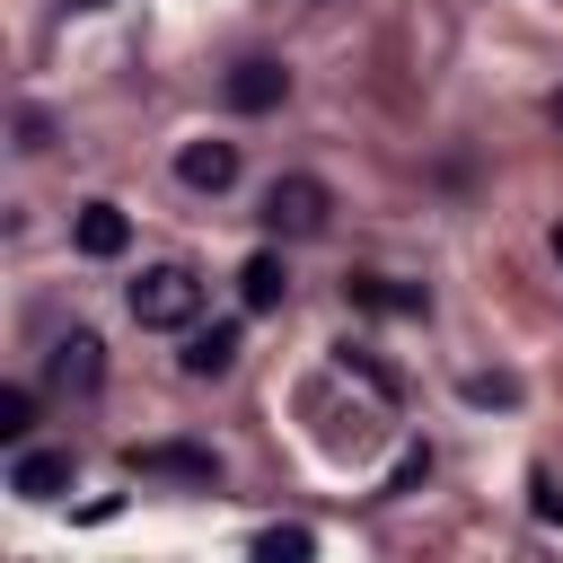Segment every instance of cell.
<instances>
[{
    "mask_svg": "<svg viewBox=\"0 0 563 563\" xmlns=\"http://www.w3.org/2000/svg\"><path fill=\"white\" fill-rule=\"evenodd\" d=\"M202 317V282L185 273V264H150L141 282H132V325H150V334H185Z\"/></svg>",
    "mask_w": 563,
    "mask_h": 563,
    "instance_id": "6da1fadb",
    "label": "cell"
},
{
    "mask_svg": "<svg viewBox=\"0 0 563 563\" xmlns=\"http://www.w3.org/2000/svg\"><path fill=\"white\" fill-rule=\"evenodd\" d=\"M325 211H334V194L317 185V176H273L264 185V238H317L325 229Z\"/></svg>",
    "mask_w": 563,
    "mask_h": 563,
    "instance_id": "7a4b0ae2",
    "label": "cell"
},
{
    "mask_svg": "<svg viewBox=\"0 0 563 563\" xmlns=\"http://www.w3.org/2000/svg\"><path fill=\"white\" fill-rule=\"evenodd\" d=\"M132 475H167V484H220V457L194 449V440H150L132 449Z\"/></svg>",
    "mask_w": 563,
    "mask_h": 563,
    "instance_id": "3957f363",
    "label": "cell"
},
{
    "mask_svg": "<svg viewBox=\"0 0 563 563\" xmlns=\"http://www.w3.org/2000/svg\"><path fill=\"white\" fill-rule=\"evenodd\" d=\"M176 185L185 194H229L238 185V150L229 141H185L176 150Z\"/></svg>",
    "mask_w": 563,
    "mask_h": 563,
    "instance_id": "277c9868",
    "label": "cell"
},
{
    "mask_svg": "<svg viewBox=\"0 0 563 563\" xmlns=\"http://www.w3.org/2000/svg\"><path fill=\"white\" fill-rule=\"evenodd\" d=\"M9 493H18V501H62V493H70V449H18Z\"/></svg>",
    "mask_w": 563,
    "mask_h": 563,
    "instance_id": "5b68a950",
    "label": "cell"
},
{
    "mask_svg": "<svg viewBox=\"0 0 563 563\" xmlns=\"http://www.w3.org/2000/svg\"><path fill=\"white\" fill-rule=\"evenodd\" d=\"M282 97H290V70H282V62H264V53H255V62H238V70H229V106H238V114H273Z\"/></svg>",
    "mask_w": 563,
    "mask_h": 563,
    "instance_id": "8992f818",
    "label": "cell"
},
{
    "mask_svg": "<svg viewBox=\"0 0 563 563\" xmlns=\"http://www.w3.org/2000/svg\"><path fill=\"white\" fill-rule=\"evenodd\" d=\"M70 238H79V255H97V264H114V255L132 246V220H123L114 202H79V220H70Z\"/></svg>",
    "mask_w": 563,
    "mask_h": 563,
    "instance_id": "52a82bcc",
    "label": "cell"
},
{
    "mask_svg": "<svg viewBox=\"0 0 563 563\" xmlns=\"http://www.w3.org/2000/svg\"><path fill=\"white\" fill-rule=\"evenodd\" d=\"M352 308H378V317H422V308H431V290L396 282V273H352Z\"/></svg>",
    "mask_w": 563,
    "mask_h": 563,
    "instance_id": "ba28073f",
    "label": "cell"
},
{
    "mask_svg": "<svg viewBox=\"0 0 563 563\" xmlns=\"http://www.w3.org/2000/svg\"><path fill=\"white\" fill-rule=\"evenodd\" d=\"M238 299H246L255 317H264V308H282V299H290V264H282L273 246H264V255H246V273H238Z\"/></svg>",
    "mask_w": 563,
    "mask_h": 563,
    "instance_id": "9c48e42d",
    "label": "cell"
},
{
    "mask_svg": "<svg viewBox=\"0 0 563 563\" xmlns=\"http://www.w3.org/2000/svg\"><path fill=\"white\" fill-rule=\"evenodd\" d=\"M238 361V325H185V378H220Z\"/></svg>",
    "mask_w": 563,
    "mask_h": 563,
    "instance_id": "30bf717a",
    "label": "cell"
},
{
    "mask_svg": "<svg viewBox=\"0 0 563 563\" xmlns=\"http://www.w3.org/2000/svg\"><path fill=\"white\" fill-rule=\"evenodd\" d=\"M97 352H106L97 334H62V343H53V387H79V396H88V387L106 378V361H97Z\"/></svg>",
    "mask_w": 563,
    "mask_h": 563,
    "instance_id": "8fae6325",
    "label": "cell"
},
{
    "mask_svg": "<svg viewBox=\"0 0 563 563\" xmlns=\"http://www.w3.org/2000/svg\"><path fill=\"white\" fill-rule=\"evenodd\" d=\"M334 361H343V369H352V378H361L378 405H396V369H387V361H369L361 343H334Z\"/></svg>",
    "mask_w": 563,
    "mask_h": 563,
    "instance_id": "7c38bea8",
    "label": "cell"
},
{
    "mask_svg": "<svg viewBox=\"0 0 563 563\" xmlns=\"http://www.w3.org/2000/svg\"><path fill=\"white\" fill-rule=\"evenodd\" d=\"M26 431H35V387H0V440L26 449Z\"/></svg>",
    "mask_w": 563,
    "mask_h": 563,
    "instance_id": "4fadbf2b",
    "label": "cell"
},
{
    "mask_svg": "<svg viewBox=\"0 0 563 563\" xmlns=\"http://www.w3.org/2000/svg\"><path fill=\"white\" fill-rule=\"evenodd\" d=\"M255 554H264V563H308V554H317V537H308V528H264V537H255Z\"/></svg>",
    "mask_w": 563,
    "mask_h": 563,
    "instance_id": "5bb4252c",
    "label": "cell"
},
{
    "mask_svg": "<svg viewBox=\"0 0 563 563\" xmlns=\"http://www.w3.org/2000/svg\"><path fill=\"white\" fill-rule=\"evenodd\" d=\"M422 475H431V449H405V457H396V475H387V493H413Z\"/></svg>",
    "mask_w": 563,
    "mask_h": 563,
    "instance_id": "9a60e30c",
    "label": "cell"
},
{
    "mask_svg": "<svg viewBox=\"0 0 563 563\" xmlns=\"http://www.w3.org/2000/svg\"><path fill=\"white\" fill-rule=\"evenodd\" d=\"M519 378H466V405H510Z\"/></svg>",
    "mask_w": 563,
    "mask_h": 563,
    "instance_id": "2e32d148",
    "label": "cell"
},
{
    "mask_svg": "<svg viewBox=\"0 0 563 563\" xmlns=\"http://www.w3.org/2000/svg\"><path fill=\"white\" fill-rule=\"evenodd\" d=\"M537 519H563V484L554 475H537Z\"/></svg>",
    "mask_w": 563,
    "mask_h": 563,
    "instance_id": "e0dca14e",
    "label": "cell"
},
{
    "mask_svg": "<svg viewBox=\"0 0 563 563\" xmlns=\"http://www.w3.org/2000/svg\"><path fill=\"white\" fill-rule=\"evenodd\" d=\"M554 264H563V220H554Z\"/></svg>",
    "mask_w": 563,
    "mask_h": 563,
    "instance_id": "ac0fdd59",
    "label": "cell"
},
{
    "mask_svg": "<svg viewBox=\"0 0 563 563\" xmlns=\"http://www.w3.org/2000/svg\"><path fill=\"white\" fill-rule=\"evenodd\" d=\"M545 114H554V123H563V97H554V106H545Z\"/></svg>",
    "mask_w": 563,
    "mask_h": 563,
    "instance_id": "d6986e66",
    "label": "cell"
},
{
    "mask_svg": "<svg viewBox=\"0 0 563 563\" xmlns=\"http://www.w3.org/2000/svg\"><path fill=\"white\" fill-rule=\"evenodd\" d=\"M79 9H106V0H79Z\"/></svg>",
    "mask_w": 563,
    "mask_h": 563,
    "instance_id": "ffe728a7",
    "label": "cell"
}]
</instances>
